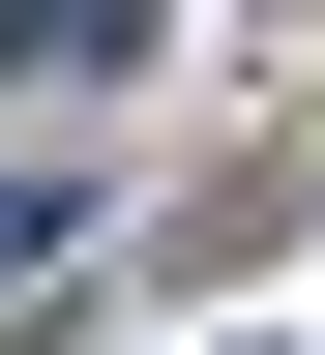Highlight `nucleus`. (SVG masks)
<instances>
[{
  "mask_svg": "<svg viewBox=\"0 0 325 355\" xmlns=\"http://www.w3.org/2000/svg\"><path fill=\"white\" fill-rule=\"evenodd\" d=\"M148 60V0H0V89H118Z\"/></svg>",
  "mask_w": 325,
  "mask_h": 355,
  "instance_id": "1",
  "label": "nucleus"
},
{
  "mask_svg": "<svg viewBox=\"0 0 325 355\" xmlns=\"http://www.w3.org/2000/svg\"><path fill=\"white\" fill-rule=\"evenodd\" d=\"M0 266H60V178H0Z\"/></svg>",
  "mask_w": 325,
  "mask_h": 355,
  "instance_id": "2",
  "label": "nucleus"
}]
</instances>
